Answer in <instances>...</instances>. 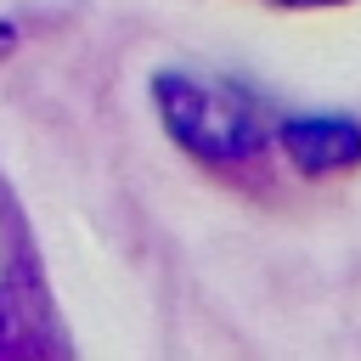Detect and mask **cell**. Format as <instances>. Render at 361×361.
<instances>
[{
	"label": "cell",
	"instance_id": "cell-1",
	"mask_svg": "<svg viewBox=\"0 0 361 361\" xmlns=\"http://www.w3.org/2000/svg\"><path fill=\"white\" fill-rule=\"evenodd\" d=\"M158 107H164V124L175 130V141L192 147L203 164H248L271 135L259 107L237 85H220V79L164 73L158 79Z\"/></svg>",
	"mask_w": 361,
	"mask_h": 361
},
{
	"label": "cell",
	"instance_id": "cell-2",
	"mask_svg": "<svg viewBox=\"0 0 361 361\" xmlns=\"http://www.w3.org/2000/svg\"><path fill=\"white\" fill-rule=\"evenodd\" d=\"M282 152L293 158L299 175H344L361 164V124L355 118H338V113H293L282 118L276 130Z\"/></svg>",
	"mask_w": 361,
	"mask_h": 361
},
{
	"label": "cell",
	"instance_id": "cell-3",
	"mask_svg": "<svg viewBox=\"0 0 361 361\" xmlns=\"http://www.w3.org/2000/svg\"><path fill=\"white\" fill-rule=\"evenodd\" d=\"M282 6H333V0H282Z\"/></svg>",
	"mask_w": 361,
	"mask_h": 361
}]
</instances>
